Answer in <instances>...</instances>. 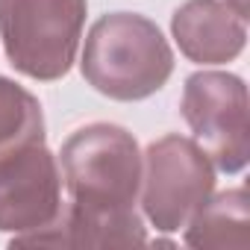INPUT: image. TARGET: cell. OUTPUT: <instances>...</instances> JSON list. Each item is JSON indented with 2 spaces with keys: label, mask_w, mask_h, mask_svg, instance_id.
Listing matches in <instances>:
<instances>
[{
  "label": "cell",
  "mask_w": 250,
  "mask_h": 250,
  "mask_svg": "<svg viewBox=\"0 0 250 250\" xmlns=\"http://www.w3.org/2000/svg\"><path fill=\"white\" fill-rule=\"evenodd\" d=\"M80 65L94 91L112 100H145L168 83L174 53L150 18L112 12L88 30Z\"/></svg>",
  "instance_id": "cell-1"
},
{
  "label": "cell",
  "mask_w": 250,
  "mask_h": 250,
  "mask_svg": "<svg viewBox=\"0 0 250 250\" xmlns=\"http://www.w3.org/2000/svg\"><path fill=\"white\" fill-rule=\"evenodd\" d=\"M71 206L91 218L136 212L142 150L133 133L115 124H88L68 136L59 153Z\"/></svg>",
  "instance_id": "cell-2"
},
{
  "label": "cell",
  "mask_w": 250,
  "mask_h": 250,
  "mask_svg": "<svg viewBox=\"0 0 250 250\" xmlns=\"http://www.w3.org/2000/svg\"><path fill=\"white\" fill-rule=\"evenodd\" d=\"M85 24V0H0V39L9 62L33 80L71 71Z\"/></svg>",
  "instance_id": "cell-3"
},
{
  "label": "cell",
  "mask_w": 250,
  "mask_h": 250,
  "mask_svg": "<svg viewBox=\"0 0 250 250\" xmlns=\"http://www.w3.org/2000/svg\"><path fill=\"white\" fill-rule=\"evenodd\" d=\"M142 206L159 232H177L215 188V165L183 136L156 139L142 156Z\"/></svg>",
  "instance_id": "cell-4"
},
{
  "label": "cell",
  "mask_w": 250,
  "mask_h": 250,
  "mask_svg": "<svg viewBox=\"0 0 250 250\" xmlns=\"http://www.w3.org/2000/svg\"><path fill=\"white\" fill-rule=\"evenodd\" d=\"M183 118L194 133V145L224 174L247 165V88L235 74L197 71L183 88Z\"/></svg>",
  "instance_id": "cell-5"
},
{
  "label": "cell",
  "mask_w": 250,
  "mask_h": 250,
  "mask_svg": "<svg viewBox=\"0 0 250 250\" xmlns=\"http://www.w3.org/2000/svg\"><path fill=\"white\" fill-rule=\"evenodd\" d=\"M62 209V171L44 147H27L0 162V232H33Z\"/></svg>",
  "instance_id": "cell-6"
},
{
  "label": "cell",
  "mask_w": 250,
  "mask_h": 250,
  "mask_svg": "<svg viewBox=\"0 0 250 250\" xmlns=\"http://www.w3.org/2000/svg\"><path fill=\"white\" fill-rule=\"evenodd\" d=\"M171 33L180 50L197 65L232 62L247 42V18L224 0H188L171 18Z\"/></svg>",
  "instance_id": "cell-7"
},
{
  "label": "cell",
  "mask_w": 250,
  "mask_h": 250,
  "mask_svg": "<svg viewBox=\"0 0 250 250\" xmlns=\"http://www.w3.org/2000/svg\"><path fill=\"white\" fill-rule=\"evenodd\" d=\"M12 247H142L147 244L139 212L121 218H91L62 203L59 215L33 232H21L9 241Z\"/></svg>",
  "instance_id": "cell-8"
},
{
  "label": "cell",
  "mask_w": 250,
  "mask_h": 250,
  "mask_svg": "<svg viewBox=\"0 0 250 250\" xmlns=\"http://www.w3.org/2000/svg\"><path fill=\"white\" fill-rule=\"evenodd\" d=\"M186 244L200 250L250 247V197L244 188L209 194L186 224Z\"/></svg>",
  "instance_id": "cell-9"
},
{
  "label": "cell",
  "mask_w": 250,
  "mask_h": 250,
  "mask_svg": "<svg viewBox=\"0 0 250 250\" xmlns=\"http://www.w3.org/2000/svg\"><path fill=\"white\" fill-rule=\"evenodd\" d=\"M44 145L42 103L18 83L0 77V162Z\"/></svg>",
  "instance_id": "cell-10"
},
{
  "label": "cell",
  "mask_w": 250,
  "mask_h": 250,
  "mask_svg": "<svg viewBox=\"0 0 250 250\" xmlns=\"http://www.w3.org/2000/svg\"><path fill=\"white\" fill-rule=\"evenodd\" d=\"M224 3H227L232 12H238L241 18H247V0H224Z\"/></svg>",
  "instance_id": "cell-11"
}]
</instances>
